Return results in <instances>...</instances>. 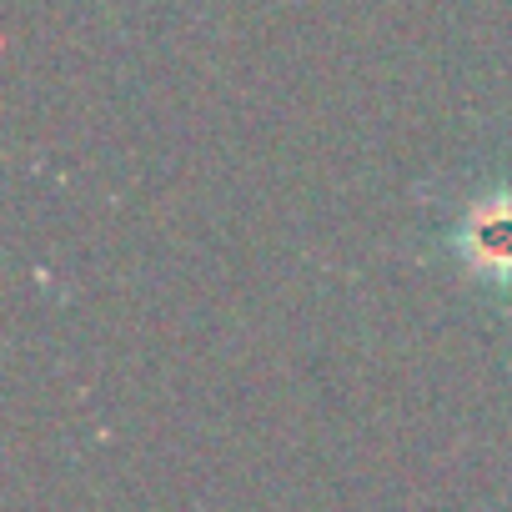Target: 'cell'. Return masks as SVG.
Segmentation results:
<instances>
[{"label": "cell", "mask_w": 512, "mask_h": 512, "mask_svg": "<svg viewBox=\"0 0 512 512\" xmlns=\"http://www.w3.org/2000/svg\"><path fill=\"white\" fill-rule=\"evenodd\" d=\"M457 251L482 282L512 287V201H477L457 226Z\"/></svg>", "instance_id": "cell-1"}]
</instances>
